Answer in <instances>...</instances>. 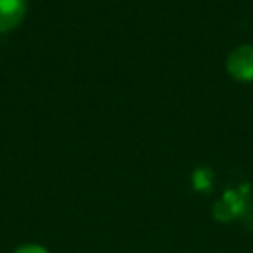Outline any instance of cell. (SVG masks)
<instances>
[{"label": "cell", "mask_w": 253, "mask_h": 253, "mask_svg": "<svg viewBox=\"0 0 253 253\" xmlns=\"http://www.w3.org/2000/svg\"><path fill=\"white\" fill-rule=\"evenodd\" d=\"M227 73L237 81H253V45H239L227 55Z\"/></svg>", "instance_id": "1"}, {"label": "cell", "mask_w": 253, "mask_h": 253, "mask_svg": "<svg viewBox=\"0 0 253 253\" xmlns=\"http://www.w3.org/2000/svg\"><path fill=\"white\" fill-rule=\"evenodd\" d=\"M28 12V0H0V34L16 30Z\"/></svg>", "instance_id": "2"}, {"label": "cell", "mask_w": 253, "mask_h": 253, "mask_svg": "<svg viewBox=\"0 0 253 253\" xmlns=\"http://www.w3.org/2000/svg\"><path fill=\"white\" fill-rule=\"evenodd\" d=\"M14 253H49V251L40 243H24V245H18Z\"/></svg>", "instance_id": "3"}]
</instances>
